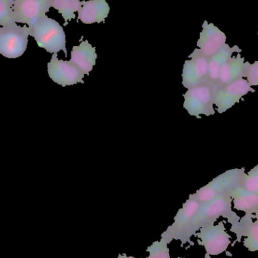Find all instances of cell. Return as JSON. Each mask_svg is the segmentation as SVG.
Listing matches in <instances>:
<instances>
[{
    "label": "cell",
    "instance_id": "obj_23",
    "mask_svg": "<svg viewBox=\"0 0 258 258\" xmlns=\"http://www.w3.org/2000/svg\"><path fill=\"white\" fill-rule=\"evenodd\" d=\"M246 78L250 86H258V60L250 65L247 71Z\"/></svg>",
    "mask_w": 258,
    "mask_h": 258
},
{
    "label": "cell",
    "instance_id": "obj_6",
    "mask_svg": "<svg viewBox=\"0 0 258 258\" xmlns=\"http://www.w3.org/2000/svg\"><path fill=\"white\" fill-rule=\"evenodd\" d=\"M224 221H220L217 225L207 224L200 229V232L195 236L200 239L199 245L205 247L206 254L209 255H219L227 252V255L232 257L227 248L231 244V236L226 231Z\"/></svg>",
    "mask_w": 258,
    "mask_h": 258
},
{
    "label": "cell",
    "instance_id": "obj_27",
    "mask_svg": "<svg viewBox=\"0 0 258 258\" xmlns=\"http://www.w3.org/2000/svg\"><path fill=\"white\" fill-rule=\"evenodd\" d=\"M178 258H181V257H178Z\"/></svg>",
    "mask_w": 258,
    "mask_h": 258
},
{
    "label": "cell",
    "instance_id": "obj_25",
    "mask_svg": "<svg viewBox=\"0 0 258 258\" xmlns=\"http://www.w3.org/2000/svg\"><path fill=\"white\" fill-rule=\"evenodd\" d=\"M254 219H256V221L258 223V212H256L255 214H254Z\"/></svg>",
    "mask_w": 258,
    "mask_h": 258
},
{
    "label": "cell",
    "instance_id": "obj_12",
    "mask_svg": "<svg viewBox=\"0 0 258 258\" xmlns=\"http://www.w3.org/2000/svg\"><path fill=\"white\" fill-rule=\"evenodd\" d=\"M226 40L227 36L221 30L212 23L209 24L207 21H205L197 46L204 55L211 57L225 45Z\"/></svg>",
    "mask_w": 258,
    "mask_h": 258
},
{
    "label": "cell",
    "instance_id": "obj_11",
    "mask_svg": "<svg viewBox=\"0 0 258 258\" xmlns=\"http://www.w3.org/2000/svg\"><path fill=\"white\" fill-rule=\"evenodd\" d=\"M254 215L245 214L239 221H235L231 224L230 231L235 233L236 239L232 246H234L236 242H241L242 237H245L243 240V245L249 251L258 252V223L253 221Z\"/></svg>",
    "mask_w": 258,
    "mask_h": 258
},
{
    "label": "cell",
    "instance_id": "obj_15",
    "mask_svg": "<svg viewBox=\"0 0 258 258\" xmlns=\"http://www.w3.org/2000/svg\"><path fill=\"white\" fill-rule=\"evenodd\" d=\"M97 54L95 47L89 41H83L80 45L73 47L70 61L75 64L85 75L89 76L96 64Z\"/></svg>",
    "mask_w": 258,
    "mask_h": 258
},
{
    "label": "cell",
    "instance_id": "obj_26",
    "mask_svg": "<svg viewBox=\"0 0 258 258\" xmlns=\"http://www.w3.org/2000/svg\"><path fill=\"white\" fill-rule=\"evenodd\" d=\"M205 258H212V257H211V256L209 255V254H206V256H205Z\"/></svg>",
    "mask_w": 258,
    "mask_h": 258
},
{
    "label": "cell",
    "instance_id": "obj_24",
    "mask_svg": "<svg viewBox=\"0 0 258 258\" xmlns=\"http://www.w3.org/2000/svg\"><path fill=\"white\" fill-rule=\"evenodd\" d=\"M118 258H135L134 257H127L126 254H124L123 255L122 254H119V257Z\"/></svg>",
    "mask_w": 258,
    "mask_h": 258
},
{
    "label": "cell",
    "instance_id": "obj_17",
    "mask_svg": "<svg viewBox=\"0 0 258 258\" xmlns=\"http://www.w3.org/2000/svg\"><path fill=\"white\" fill-rule=\"evenodd\" d=\"M242 52V49L237 45L230 48L227 43L212 57H209V80L216 85L219 77L220 70L227 60L233 55V53Z\"/></svg>",
    "mask_w": 258,
    "mask_h": 258
},
{
    "label": "cell",
    "instance_id": "obj_8",
    "mask_svg": "<svg viewBox=\"0 0 258 258\" xmlns=\"http://www.w3.org/2000/svg\"><path fill=\"white\" fill-rule=\"evenodd\" d=\"M249 92H255L247 80L244 78L235 80L225 86L217 88L215 105L219 113H225Z\"/></svg>",
    "mask_w": 258,
    "mask_h": 258
},
{
    "label": "cell",
    "instance_id": "obj_14",
    "mask_svg": "<svg viewBox=\"0 0 258 258\" xmlns=\"http://www.w3.org/2000/svg\"><path fill=\"white\" fill-rule=\"evenodd\" d=\"M110 12V6L106 0L82 1V7L78 12V20L83 24L104 22Z\"/></svg>",
    "mask_w": 258,
    "mask_h": 258
},
{
    "label": "cell",
    "instance_id": "obj_20",
    "mask_svg": "<svg viewBox=\"0 0 258 258\" xmlns=\"http://www.w3.org/2000/svg\"><path fill=\"white\" fill-rule=\"evenodd\" d=\"M171 238L162 236L161 241H156L153 242L152 245L148 247L147 251L150 253V256L147 258H170L169 249H168V242L171 241Z\"/></svg>",
    "mask_w": 258,
    "mask_h": 258
},
{
    "label": "cell",
    "instance_id": "obj_1",
    "mask_svg": "<svg viewBox=\"0 0 258 258\" xmlns=\"http://www.w3.org/2000/svg\"><path fill=\"white\" fill-rule=\"evenodd\" d=\"M232 200L230 194L220 196L209 203L201 204L197 215L192 218L186 228V235L190 237L203 226L215 224L218 218L223 217L230 224L239 221L240 217L232 210Z\"/></svg>",
    "mask_w": 258,
    "mask_h": 258
},
{
    "label": "cell",
    "instance_id": "obj_28",
    "mask_svg": "<svg viewBox=\"0 0 258 258\" xmlns=\"http://www.w3.org/2000/svg\"><path fill=\"white\" fill-rule=\"evenodd\" d=\"M257 34H258V33H257Z\"/></svg>",
    "mask_w": 258,
    "mask_h": 258
},
{
    "label": "cell",
    "instance_id": "obj_19",
    "mask_svg": "<svg viewBox=\"0 0 258 258\" xmlns=\"http://www.w3.org/2000/svg\"><path fill=\"white\" fill-rule=\"evenodd\" d=\"M51 7L61 14L65 21L63 25L67 26L68 21L75 19V13L81 9L82 2L80 0H53Z\"/></svg>",
    "mask_w": 258,
    "mask_h": 258
},
{
    "label": "cell",
    "instance_id": "obj_10",
    "mask_svg": "<svg viewBox=\"0 0 258 258\" xmlns=\"http://www.w3.org/2000/svg\"><path fill=\"white\" fill-rule=\"evenodd\" d=\"M53 0H14L13 19L16 24L30 26L46 15Z\"/></svg>",
    "mask_w": 258,
    "mask_h": 258
},
{
    "label": "cell",
    "instance_id": "obj_13",
    "mask_svg": "<svg viewBox=\"0 0 258 258\" xmlns=\"http://www.w3.org/2000/svg\"><path fill=\"white\" fill-rule=\"evenodd\" d=\"M251 63L245 62V58L238 53L236 57H231L225 62L220 70L217 82V88L225 86L235 80L246 77L247 71Z\"/></svg>",
    "mask_w": 258,
    "mask_h": 258
},
{
    "label": "cell",
    "instance_id": "obj_16",
    "mask_svg": "<svg viewBox=\"0 0 258 258\" xmlns=\"http://www.w3.org/2000/svg\"><path fill=\"white\" fill-rule=\"evenodd\" d=\"M233 208L236 210L254 215L258 212V194L248 192L239 186L230 192Z\"/></svg>",
    "mask_w": 258,
    "mask_h": 258
},
{
    "label": "cell",
    "instance_id": "obj_3",
    "mask_svg": "<svg viewBox=\"0 0 258 258\" xmlns=\"http://www.w3.org/2000/svg\"><path fill=\"white\" fill-rule=\"evenodd\" d=\"M216 90V85L209 80L187 89L183 95V108L190 116H195L197 119H201V115L206 116L215 115L214 105Z\"/></svg>",
    "mask_w": 258,
    "mask_h": 258
},
{
    "label": "cell",
    "instance_id": "obj_4",
    "mask_svg": "<svg viewBox=\"0 0 258 258\" xmlns=\"http://www.w3.org/2000/svg\"><path fill=\"white\" fill-rule=\"evenodd\" d=\"M245 174V168L228 170L200 188L194 195L200 204L209 203L220 196L230 194L233 189L240 186Z\"/></svg>",
    "mask_w": 258,
    "mask_h": 258
},
{
    "label": "cell",
    "instance_id": "obj_2",
    "mask_svg": "<svg viewBox=\"0 0 258 258\" xmlns=\"http://www.w3.org/2000/svg\"><path fill=\"white\" fill-rule=\"evenodd\" d=\"M29 29L30 36L34 38L38 46L51 54H57L59 51H63L65 57H68L66 35L63 27L55 20L45 15L29 26Z\"/></svg>",
    "mask_w": 258,
    "mask_h": 258
},
{
    "label": "cell",
    "instance_id": "obj_9",
    "mask_svg": "<svg viewBox=\"0 0 258 258\" xmlns=\"http://www.w3.org/2000/svg\"><path fill=\"white\" fill-rule=\"evenodd\" d=\"M47 68L51 80L62 87L84 83L85 74L70 60H59L57 53L52 54Z\"/></svg>",
    "mask_w": 258,
    "mask_h": 258
},
{
    "label": "cell",
    "instance_id": "obj_22",
    "mask_svg": "<svg viewBox=\"0 0 258 258\" xmlns=\"http://www.w3.org/2000/svg\"><path fill=\"white\" fill-rule=\"evenodd\" d=\"M240 186L248 192L258 194V165L245 174Z\"/></svg>",
    "mask_w": 258,
    "mask_h": 258
},
{
    "label": "cell",
    "instance_id": "obj_5",
    "mask_svg": "<svg viewBox=\"0 0 258 258\" xmlns=\"http://www.w3.org/2000/svg\"><path fill=\"white\" fill-rule=\"evenodd\" d=\"M30 29L27 26L10 24L0 27V54L7 58H18L25 52Z\"/></svg>",
    "mask_w": 258,
    "mask_h": 258
},
{
    "label": "cell",
    "instance_id": "obj_7",
    "mask_svg": "<svg viewBox=\"0 0 258 258\" xmlns=\"http://www.w3.org/2000/svg\"><path fill=\"white\" fill-rule=\"evenodd\" d=\"M189 57L190 60L185 61L182 72V85L187 89L209 81V57L200 48H196Z\"/></svg>",
    "mask_w": 258,
    "mask_h": 258
},
{
    "label": "cell",
    "instance_id": "obj_18",
    "mask_svg": "<svg viewBox=\"0 0 258 258\" xmlns=\"http://www.w3.org/2000/svg\"><path fill=\"white\" fill-rule=\"evenodd\" d=\"M200 206L201 204L196 198L194 194L189 195V199L186 200L182 209L179 210L178 213L176 215L174 225L177 224V226L184 227L186 230L189 223L198 212Z\"/></svg>",
    "mask_w": 258,
    "mask_h": 258
},
{
    "label": "cell",
    "instance_id": "obj_21",
    "mask_svg": "<svg viewBox=\"0 0 258 258\" xmlns=\"http://www.w3.org/2000/svg\"><path fill=\"white\" fill-rule=\"evenodd\" d=\"M14 0H0V26L15 24L13 19Z\"/></svg>",
    "mask_w": 258,
    "mask_h": 258
}]
</instances>
